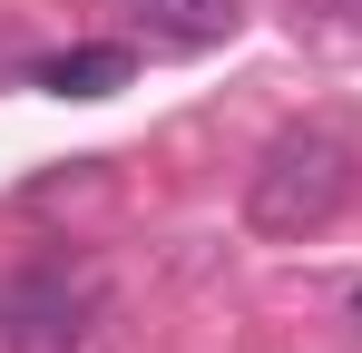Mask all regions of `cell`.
Listing matches in <instances>:
<instances>
[{
  "mask_svg": "<svg viewBox=\"0 0 362 353\" xmlns=\"http://www.w3.org/2000/svg\"><path fill=\"white\" fill-rule=\"evenodd\" d=\"M343 196H353V138L333 128V118H313V128H284L255 176H245V226L264 235V245H303V235H323L343 216Z\"/></svg>",
  "mask_w": 362,
  "mask_h": 353,
  "instance_id": "obj_1",
  "label": "cell"
},
{
  "mask_svg": "<svg viewBox=\"0 0 362 353\" xmlns=\"http://www.w3.org/2000/svg\"><path fill=\"white\" fill-rule=\"evenodd\" d=\"M78 314H88V294L69 285V275H30V285L0 294V334H10V344H30V353H69L78 334H88Z\"/></svg>",
  "mask_w": 362,
  "mask_h": 353,
  "instance_id": "obj_2",
  "label": "cell"
},
{
  "mask_svg": "<svg viewBox=\"0 0 362 353\" xmlns=\"http://www.w3.org/2000/svg\"><path fill=\"white\" fill-rule=\"evenodd\" d=\"M127 10L167 50H216V40H235V20H245V0H127Z\"/></svg>",
  "mask_w": 362,
  "mask_h": 353,
  "instance_id": "obj_3",
  "label": "cell"
},
{
  "mask_svg": "<svg viewBox=\"0 0 362 353\" xmlns=\"http://www.w3.org/2000/svg\"><path fill=\"white\" fill-rule=\"evenodd\" d=\"M127 69H137V59H127L118 40H88V50H59V59H40L30 79H40L49 99H108V89H127Z\"/></svg>",
  "mask_w": 362,
  "mask_h": 353,
  "instance_id": "obj_4",
  "label": "cell"
},
{
  "mask_svg": "<svg viewBox=\"0 0 362 353\" xmlns=\"http://www.w3.org/2000/svg\"><path fill=\"white\" fill-rule=\"evenodd\" d=\"M353 324H362V285H353Z\"/></svg>",
  "mask_w": 362,
  "mask_h": 353,
  "instance_id": "obj_5",
  "label": "cell"
}]
</instances>
